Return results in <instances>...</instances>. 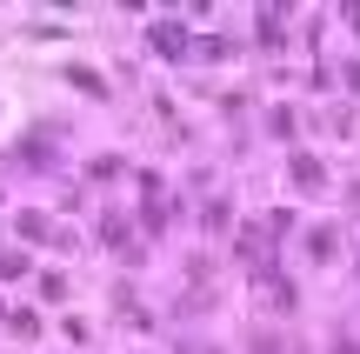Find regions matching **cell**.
Instances as JSON below:
<instances>
[{
    "label": "cell",
    "instance_id": "obj_1",
    "mask_svg": "<svg viewBox=\"0 0 360 354\" xmlns=\"http://www.w3.org/2000/svg\"><path fill=\"white\" fill-rule=\"evenodd\" d=\"M141 227L147 234L167 227V187H160V174H141Z\"/></svg>",
    "mask_w": 360,
    "mask_h": 354
},
{
    "label": "cell",
    "instance_id": "obj_2",
    "mask_svg": "<svg viewBox=\"0 0 360 354\" xmlns=\"http://www.w3.org/2000/svg\"><path fill=\"white\" fill-rule=\"evenodd\" d=\"M154 47L180 61V53H187V27H180V20H154Z\"/></svg>",
    "mask_w": 360,
    "mask_h": 354
},
{
    "label": "cell",
    "instance_id": "obj_3",
    "mask_svg": "<svg viewBox=\"0 0 360 354\" xmlns=\"http://www.w3.org/2000/svg\"><path fill=\"white\" fill-rule=\"evenodd\" d=\"M287 167H294V181H300V187H321V181H327V174H321V160H314V154H294Z\"/></svg>",
    "mask_w": 360,
    "mask_h": 354
},
{
    "label": "cell",
    "instance_id": "obj_4",
    "mask_svg": "<svg viewBox=\"0 0 360 354\" xmlns=\"http://www.w3.org/2000/svg\"><path fill=\"white\" fill-rule=\"evenodd\" d=\"M200 221L214 227V234H227V227H233V214H227V201H207V208H200Z\"/></svg>",
    "mask_w": 360,
    "mask_h": 354
},
{
    "label": "cell",
    "instance_id": "obj_5",
    "mask_svg": "<svg viewBox=\"0 0 360 354\" xmlns=\"http://www.w3.org/2000/svg\"><path fill=\"white\" fill-rule=\"evenodd\" d=\"M13 227H20V234H34V241H47V234H53L47 214H13Z\"/></svg>",
    "mask_w": 360,
    "mask_h": 354
},
{
    "label": "cell",
    "instance_id": "obj_6",
    "mask_svg": "<svg viewBox=\"0 0 360 354\" xmlns=\"http://www.w3.org/2000/svg\"><path fill=\"white\" fill-rule=\"evenodd\" d=\"M101 241H107V248H127V221H120V214H107V221H101Z\"/></svg>",
    "mask_w": 360,
    "mask_h": 354
},
{
    "label": "cell",
    "instance_id": "obj_7",
    "mask_svg": "<svg viewBox=\"0 0 360 354\" xmlns=\"http://www.w3.org/2000/svg\"><path fill=\"white\" fill-rule=\"evenodd\" d=\"M7 328H13V334H20V341H27V334L40 328V315H34V308H13V315H7Z\"/></svg>",
    "mask_w": 360,
    "mask_h": 354
},
{
    "label": "cell",
    "instance_id": "obj_8",
    "mask_svg": "<svg viewBox=\"0 0 360 354\" xmlns=\"http://www.w3.org/2000/svg\"><path fill=\"white\" fill-rule=\"evenodd\" d=\"M13 160H20V167H47V147L27 141V147H13Z\"/></svg>",
    "mask_w": 360,
    "mask_h": 354
},
{
    "label": "cell",
    "instance_id": "obj_9",
    "mask_svg": "<svg viewBox=\"0 0 360 354\" xmlns=\"http://www.w3.org/2000/svg\"><path fill=\"white\" fill-rule=\"evenodd\" d=\"M67 80H74V87H87V94H101V74H94V67H67Z\"/></svg>",
    "mask_w": 360,
    "mask_h": 354
},
{
    "label": "cell",
    "instance_id": "obj_10",
    "mask_svg": "<svg viewBox=\"0 0 360 354\" xmlns=\"http://www.w3.org/2000/svg\"><path fill=\"white\" fill-rule=\"evenodd\" d=\"M13 274H27V254H0V281H13Z\"/></svg>",
    "mask_w": 360,
    "mask_h": 354
},
{
    "label": "cell",
    "instance_id": "obj_11",
    "mask_svg": "<svg viewBox=\"0 0 360 354\" xmlns=\"http://www.w3.org/2000/svg\"><path fill=\"white\" fill-rule=\"evenodd\" d=\"M347 87H354V94H360V61H347Z\"/></svg>",
    "mask_w": 360,
    "mask_h": 354
},
{
    "label": "cell",
    "instance_id": "obj_12",
    "mask_svg": "<svg viewBox=\"0 0 360 354\" xmlns=\"http://www.w3.org/2000/svg\"><path fill=\"white\" fill-rule=\"evenodd\" d=\"M334 354H360V348H354V341H340V334H334Z\"/></svg>",
    "mask_w": 360,
    "mask_h": 354
},
{
    "label": "cell",
    "instance_id": "obj_13",
    "mask_svg": "<svg viewBox=\"0 0 360 354\" xmlns=\"http://www.w3.org/2000/svg\"><path fill=\"white\" fill-rule=\"evenodd\" d=\"M354 20H360V7H354Z\"/></svg>",
    "mask_w": 360,
    "mask_h": 354
}]
</instances>
